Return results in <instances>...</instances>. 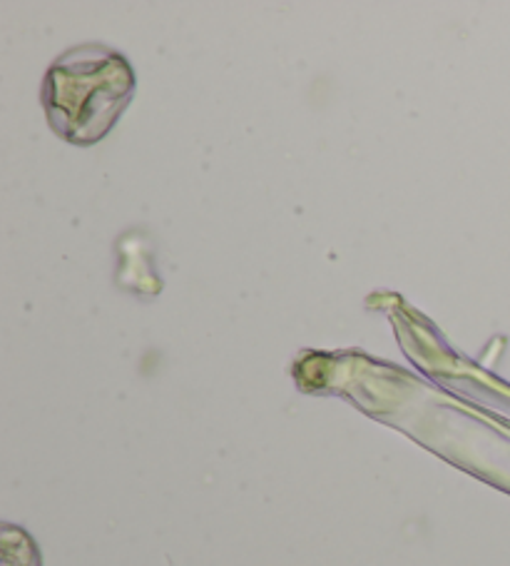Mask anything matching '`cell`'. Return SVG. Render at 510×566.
<instances>
[{
    "instance_id": "cell-1",
    "label": "cell",
    "mask_w": 510,
    "mask_h": 566,
    "mask_svg": "<svg viewBox=\"0 0 510 566\" xmlns=\"http://www.w3.org/2000/svg\"><path fill=\"white\" fill-rule=\"evenodd\" d=\"M132 73L120 55L87 45L67 53L45 81L53 128L73 143L103 138L130 101Z\"/></svg>"
}]
</instances>
